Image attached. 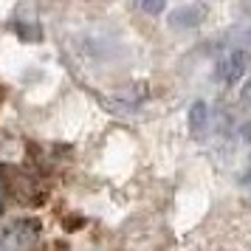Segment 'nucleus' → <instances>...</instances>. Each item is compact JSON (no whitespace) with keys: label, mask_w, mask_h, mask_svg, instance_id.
<instances>
[{"label":"nucleus","mask_w":251,"mask_h":251,"mask_svg":"<svg viewBox=\"0 0 251 251\" xmlns=\"http://www.w3.org/2000/svg\"><path fill=\"white\" fill-rule=\"evenodd\" d=\"M240 9H243V12L251 17V0H240Z\"/></svg>","instance_id":"obj_7"},{"label":"nucleus","mask_w":251,"mask_h":251,"mask_svg":"<svg viewBox=\"0 0 251 251\" xmlns=\"http://www.w3.org/2000/svg\"><path fill=\"white\" fill-rule=\"evenodd\" d=\"M243 102H246V104H251V79L246 82V88H243Z\"/></svg>","instance_id":"obj_6"},{"label":"nucleus","mask_w":251,"mask_h":251,"mask_svg":"<svg viewBox=\"0 0 251 251\" xmlns=\"http://www.w3.org/2000/svg\"><path fill=\"white\" fill-rule=\"evenodd\" d=\"M0 209H3V183H0Z\"/></svg>","instance_id":"obj_8"},{"label":"nucleus","mask_w":251,"mask_h":251,"mask_svg":"<svg viewBox=\"0 0 251 251\" xmlns=\"http://www.w3.org/2000/svg\"><path fill=\"white\" fill-rule=\"evenodd\" d=\"M206 127H209V104L195 102L192 110H189V133H192L195 138H203Z\"/></svg>","instance_id":"obj_4"},{"label":"nucleus","mask_w":251,"mask_h":251,"mask_svg":"<svg viewBox=\"0 0 251 251\" xmlns=\"http://www.w3.org/2000/svg\"><path fill=\"white\" fill-rule=\"evenodd\" d=\"M0 251H3V249H0Z\"/></svg>","instance_id":"obj_9"},{"label":"nucleus","mask_w":251,"mask_h":251,"mask_svg":"<svg viewBox=\"0 0 251 251\" xmlns=\"http://www.w3.org/2000/svg\"><path fill=\"white\" fill-rule=\"evenodd\" d=\"M40 240V226L37 220H17L3 231L0 249L3 251H31Z\"/></svg>","instance_id":"obj_1"},{"label":"nucleus","mask_w":251,"mask_h":251,"mask_svg":"<svg viewBox=\"0 0 251 251\" xmlns=\"http://www.w3.org/2000/svg\"><path fill=\"white\" fill-rule=\"evenodd\" d=\"M203 20H209V6L206 3H183L178 9H172L167 17V25L175 31H189L203 25Z\"/></svg>","instance_id":"obj_3"},{"label":"nucleus","mask_w":251,"mask_h":251,"mask_svg":"<svg viewBox=\"0 0 251 251\" xmlns=\"http://www.w3.org/2000/svg\"><path fill=\"white\" fill-rule=\"evenodd\" d=\"M136 6L144 14H161L164 6H167V0H136Z\"/></svg>","instance_id":"obj_5"},{"label":"nucleus","mask_w":251,"mask_h":251,"mask_svg":"<svg viewBox=\"0 0 251 251\" xmlns=\"http://www.w3.org/2000/svg\"><path fill=\"white\" fill-rule=\"evenodd\" d=\"M249 62H251V54L246 48H231L228 54H223V57L217 59V65H215L217 79L226 82V85H234L249 71Z\"/></svg>","instance_id":"obj_2"}]
</instances>
